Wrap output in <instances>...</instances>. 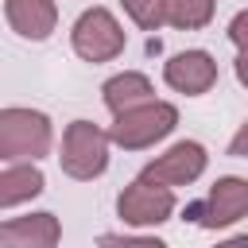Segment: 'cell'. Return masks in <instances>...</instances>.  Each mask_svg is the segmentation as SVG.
Returning <instances> with one entry per match:
<instances>
[{
	"label": "cell",
	"instance_id": "6da1fadb",
	"mask_svg": "<svg viewBox=\"0 0 248 248\" xmlns=\"http://www.w3.org/2000/svg\"><path fill=\"white\" fill-rule=\"evenodd\" d=\"M174 124V108L170 105H143V108H128L120 112L116 128H112V140L124 143V147H143L159 136H167Z\"/></svg>",
	"mask_w": 248,
	"mask_h": 248
},
{
	"label": "cell",
	"instance_id": "7a4b0ae2",
	"mask_svg": "<svg viewBox=\"0 0 248 248\" xmlns=\"http://www.w3.org/2000/svg\"><path fill=\"white\" fill-rule=\"evenodd\" d=\"M50 132H46V120L39 112H23V108H8L4 112V124H0V147L8 159H19V155H39L46 147Z\"/></svg>",
	"mask_w": 248,
	"mask_h": 248
},
{
	"label": "cell",
	"instance_id": "3957f363",
	"mask_svg": "<svg viewBox=\"0 0 248 248\" xmlns=\"http://www.w3.org/2000/svg\"><path fill=\"white\" fill-rule=\"evenodd\" d=\"M62 167H66L70 174H78V178H93V174H101V170H105V136H101L93 124L78 120V124L66 132Z\"/></svg>",
	"mask_w": 248,
	"mask_h": 248
},
{
	"label": "cell",
	"instance_id": "277c9868",
	"mask_svg": "<svg viewBox=\"0 0 248 248\" xmlns=\"http://www.w3.org/2000/svg\"><path fill=\"white\" fill-rule=\"evenodd\" d=\"M174 198L167 186H151V178H140L132 182L124 194H120V217L132 221V225H151V221H167Z\"/></svg>",
	"mask_w": 248,
	"mask_h": 248
},
{
	"label": "cell",
	"instance_id": "5b68a950",
	"mask_svg": "<svg viewBox=\"0 0 248 248\" xmlns=\"http://www.w3.org/2000/svg\"><path fill=\"white\" fill-rule=\"evenodd\" d=\"M120 43H124V39H120V31H116V23H112L108 12L93 8V12H85V16L78 19L74 46H78L85 58H108V54L120 50Z\"/></svg>",
	"mask_w": 248,
	"mask_h": 248
},
{
	"label": "cell",
	"instance_id": "8992f818",
	"mask_svg": "<svg viewBox=\"0 0 248 248\" xmlns=\"http://www.w3.org/2000/svg\"><path fill=\"white\" fill-rule=\"evenodd\" d=\"M194 213H198V221H205V225H229V221L244 217V213H248V182H240V178H221L217 190L209 194V202L198 205Z\"/></svg>",
	"mask_w": 248,
	"mask_h": 248
},
{
	"label": "cell",
	"instance_id": "52a82bcc",
	"mask_svg": "<svg viewBox=\"0 0 248 248\" xmlns=\"http://www.w3.org/2000/svg\"><path fill=\"white\" fill-rule=\"evenodd\" d=\"M0 236L8 248H54L58 225L50 213H39V217H23V221H8Z\"/></svg>",
	"mask_w": 248,
	"mask_h": 248
},
{
	"label": "cell",
	"instance_id": "ba28073f",
	"mask_svg": "<svg viewBox=\"0 0 248 248\" xmlns=\"http://www.w3.org/2000/svg\"><path fill=\"white\" fill-rule=\"evenodd\" d=\"M202 167H205L202 147H198V143H178L174 151H167V155L147 170V178H163V182H190Z\"/></svg>",
	"mask_w": 248,
	"mask_h": 248
},
{
	"label": "cell",
	"instance_id": "9c48e42d",
	"mask_svg": "<svg viewBox=\"0 0 248 248\" xmlns=\"http://www.w3.org/2000/svg\"><path fill=\"white\" fill-rule=\"evenodd\" d=\"M213 62H209V54H202V50H190V54H178L170 66H167V81L170 85H178V89H186V93H202L209 81H213Z\"/></svg>",
	"mask_w": 248,
	"mask_h": 248
},
{
	"label": "cell",
	"instance_id": "30bf717a",
	"mask_svg": "<svg viewBox=\"0 0 248 248\" xmlns=\"http://www.w3.org/2000/svg\"><path fill=\"white\" fill-rule=\"evenodd\" d=\"M8 19L23 35L43 39L50 31V23H54V8H50V0H8Z\"/></svg>",
	"mask_w": 248,
	"mask_h": 248
},
{
	"label": "cell",
	"instance_id": "8fae6325",
	"mask_svg": "<svg viewBox=\"0 0 248 248\" xmlns=\"http://www.w3.org/2000/svg\"><path fill=\"white\" fill-rule=\"evenodd\" d=\"M147 93H151V85H147L140 74H124V78H112V81L105 85V101H108L116 112H128L132 105L147 101Z\"/></svg>",
	"mask_w": 248,
	"mask_h": 248
},
{
	"label": "cell",
	"instance_id": "7c38bea8",
	"mask_svg": "<svg viewBox=\"0 0 248 248\" xmlns=\"http://www.w3.org/2000/svg\"><path fill=\"white\" fill-rule=\"evenodd\" d=\"M0 186H4V190H0V202H4V205H16L19 198L43 190V174H39L35 167H8L4 178H0Z\"/></svg>",
	"mask_w": 248,
	"mask_h": 248
},
{
	"label": "cell",
	"instance_id": "4fadbf2b",
	"mask_svg": "<svg viewBox=\"0 0 248 248\" xmlns=\"http://www.w3.org/2000/svg\"><path fill=\"white\" fill-rule=\"evenodd\" d=\"M213 12V0H167V19L178 27H198Z\"/></svg>",
	"mask_w": 248,
	"mask_h": 248
},
{
	"label": "cell",
	"instance_id": "5bb4252c",
	"mask_svg": "<svg viewBox=\"0 0 248 248\" xmlns=\"http://www.w3.org/2000/svg\"><path fill=\"white\" fill-rule=\"evenodd\" d=\"M128 4V12L143 23V27H155L159 19H163V0H124Z\"/></svg>",
	"mask_w": 248,
	"mask_h": 248
},
{
	"label": "cell",
	"instance_id": "9a60e30c",
	"mask_svg": "<svg viewBox=\"0 0 248 248\" xmlns=\"http://www.w3.org/2000/svg\"><path fill=\"white\" fill-rule=\"evenodd\" d=\"M101 248H167L159 240H120V236H105Z\"/></svg>",
	"mask_w": 248,
	"mask_h": 248
},
{
	"label": "cell",
	"instance_id": "2e32d148",
	"mask_svg": "<svg viewBox=\"0 0 248 248\" xmlns=\"http://www.w3.org/2000/svg\"><path fill=\"white\" fill-rule=\"evenodd\" d=\"M232 39H236V43H248V12L236 16V23H232Z\"/></svg>",
	"mask_w": 248,
	"mask_h": 248
},
{
	"label": "cell",
	"instance_id": "e0dca14e",
	"mask_svg": "<svg viewBox=\"0 0 248 248\" xmlns=\"http://www.w3.org/2000/svg\"><path fill=\"white\" fill-rule=\"evenodd\" d=\"M232 155H248V124L236 132V140H232Z\"/></svg>",
	"mask_w": 248,
	"mask_h": 248
},
{
	"label": "cell",
	"instance_id": "ac0fdd59",
	"mask_svg": "<svg viewBox=\"0 0 248 248\" xmlns=\"http://www.w3.org/2000/svg\"><path fill=\"white\" fill-rule=\"evenodd\" d=\"M236 74H240V81L248 85V54H240V62H236Z\"/></svg>",
	"mask_w": 248,
	"mask_h": 248
},
{
	"label": "cell",
	"instance_id": "d6986e66",
	"mask_svg": "<svg viewBox=\"0 0 248 248\" xmlns=\"http://www.w3.org/2000/svg\"><path fill=\"white\" fill-rule=\"evenodd\" d=\"M221 248H248V236H236V240H229V244H221Z\"/></svg>",
	"mask_w": 248,
	"mask_h": 248
}]
</instances>
